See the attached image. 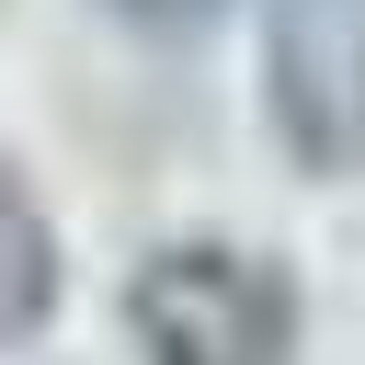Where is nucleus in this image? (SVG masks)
Listing matches in <instances>:
<instances>
[{"label": "nucleus", "mask_w": 365, "mask_h": 365, "mask_svg": "<svg viewBox=\"0 0 365 365\" xmlns=\"http://www.w3.org/2000/svg\"><path fill=\"white\" fill-rule=\"evenodd\" d=\"M125 331L148 365H285L297 354V285L240 240H171L137 262Z\"/></svg>", "instance_id": "f257e3e1"}, {"label": "nucleus", "mask_w": 365, "mask_h": 365, "mask_svg": "<svg viewBox=\"0 0 365 365\" xmlns=\"http://www.w3.org/2000/svg\"><path fill=\"white\" fill-rule=\"evenodd\" d=\"M114 11H125V23H160V34H182V23H205L217 0H114Z\"/></svg>", "instance_id": "20e7f679"}, {"label": "nucleus", "mask_w": 365, "mask_h": 365, "mask_svg": "<svg viewBox=\"0 0 365 365\" xmlns=\"http://www.w3.org/2000/svg\"><path fill=\"white\" fill-rule=\"evenodd\" d=\"M262 103L308 171H365V0H274L262 23Z\"/></svg>", "instance_id": "f03ea898"}, {"label": "nucleus", "mask_w": 365, "mask_h": 365, "mask_svg": "<svg viewBox=\"0 0 365 365\" xmlns=\"http://www.w3.org/2000/svg\"><path fill=\"white\" fill-rule=\"evenodd\" d=\"M46 308H57V228H46V205L0 171V354H11L23 331H46Z\"/></svg>", "instance_id": "7ed1b4c3"}]
</instances>
